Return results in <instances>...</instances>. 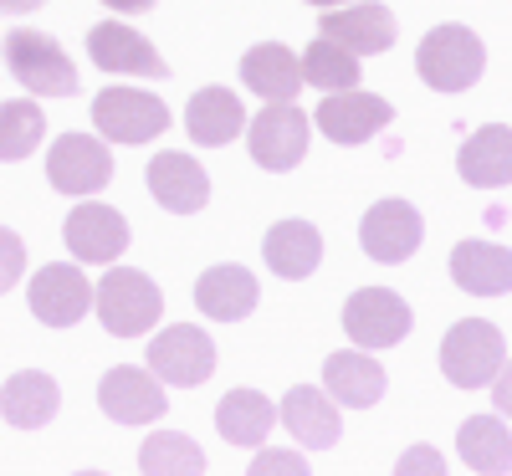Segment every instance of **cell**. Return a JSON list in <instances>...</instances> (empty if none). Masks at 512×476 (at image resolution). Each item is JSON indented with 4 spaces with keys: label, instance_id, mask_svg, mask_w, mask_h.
<instances>
[{
    "label": "cell",
    "instance_id": "cell-1",
    "mask_svg": "<svg viewBox=\"0 0 512 476\" xmlns=\"http://www.w3.org/2000/svg\"><path fill=\"white\" fill-rule=\"evenodd\" d=\"M93 308H98V323L113 338H139V333H149L159 323L164 297H159L149 272H139V267H108V277L93 287Z\"/></svg>",
    "mask_w": 512,
    "mask_h": 476
},
{
    "label": "cell",
    "instance_id": "cell-2",
    "mask_svg": "<svg viewBox=\"0 0 512 476\" xmlns=\"http://www.w3.org/2000/svg\"><path fill=\"white\" fill-rule=\"evenodd\" d=\"M6 67L31 98H72L77 93V67L67 62L57 36H47V31H31V26L11 31L6 36Z\"/></svg>",
    "mask_w": 512,
    "mask_h": 476
},
{
    "label": "cell",
    "instance_id": "cell-3",
    "mask_svg": "<svg viewBox=\"0 0 512 476\" xmlns=\"http://www.w3.org/2000/svg\"><path fill=\"white\" fill-rule=\"evenodd\" d=\"M415 67L425 77V88H436V93H466L487 72L482 36L466 31V26H436L431 36L420 41Z\"/></svg>",
    "mask_w": 512,
    "mask_h": 476
},
{
    "label": "cell",
    "instance_id": "cell-4",
    "mask_svg": "<svg viewBox=\"0 0 512 476\" xmlns=\"http://www.w3.org/2000/svg\"><path fill=\"white\" fill-rule=\"evenodd\" d=\"M507 364V338L502 328L482 323V318H466L446 333L441 343V374L456 384V389H482L492 384V374Z\"/></svg>",
    "mask_w": 512,
    "mask_h": 476
},
{
    "label": "cell",
    "instance_id": "cell-5",
    "mask_svg": "<svg viewBox=\"0 0 512 476\" xmlns=\"http://www.w3.org/2000/svg\"><path fill=\"white\" fill-rule=\"evenodd\" d=\"M93 123L108 144H149L169 128V108L139 88H108L93 98Z\"/></svg>",
    "mask_w": 512,
    "mask_h": 476
},
{
    "label": "cell",
    "instance_id": "cell-6",
    "mask_svg": "<svg viewBox=\"0 0 512 476\" xmlns=\"http://www.w3.org/2000/svg\"><path fill=\"white\" fill-rule=\"evenodd\" d=\"M410 323H415V313L390 287H364L344 302V333L354 338V349H395L410 333Z\"/></svg>",
    "mask_w": 512,
    "mask_h": 476
},
{
    "label": "cell",
    "instance_id": "cell-7",
    "mask_svg": "<svg viewBox=\"0 0 512 476\" xmlns=\"http://www.w3.org/2000/svg\"><path fill=\"white\" fill-rule=\"evenodd\" d=\"M47 180L62 195H98L113 180V154L93 134H62L47 154Z\"/></svg>",
    "mask_w": 512,
    "mask_h": 476
},
{
    "label": "cell",
    "instance_id": "cell-8",
    "mask_svg": "<svg viewBox=\"0 0 512 476\" xmlns=\"http://www.w3.org/2000/svg\"><path fill=\"white\" fill-rule=\"evenodd\" d=\"M149 364H154V379H164V384H180V389L205 384L216 374V343H210L195 323H175L149 343Z\"/></svg>",
    "mask_w": 512,
    "mask_h": 476
},
{
    "label": "cell",
    "instance_id": "cell-9",
    "mask_svg": "<svg viewBox=\"0 0 512 476\" xmlns=\"http://www.w3.org/2000/svg\"><path fill=\"white\" fill-rule=\"evenodd\" d=\"M308 154V113L292 108V103H272L256 113L251 123V159L282 175V169H297Z\"/></svg>",
    "mask_w": 512,
    "mask_h": 476
},
{
    "label": "cell",
    "instance_id": "cell-10",
    "mask_svg": "<svg viewBox=\"0 0 512 476\" xmlns=\"http://www.w3.org/2000/svg\"><path fill=\"white\" fill-rule=\"evenodd\" d=\"M98 405L118 425H154L169 410V395H164V379H154L149 369H128L123 364V369H108L103 374Z\"/></svg>",
    "mask_w": 512,
    "mask_h": 476
},
{
    "label": "cell",
    "instance_id": "cell-11",
    "mask_svg": "<svg viewBox=\"0 0 512 476\" xmlns=\"http://www.w3.org/2000/svg\"><path fill=\"white\" fill-rule=\"evenodd\" d=\"M62 231H67L72 256H77V262H88V267H108V262H118V256L128 251V221L113 205H98V200L77 205Z\"/></svg>",
    "mask_w": 512,
    "mask_h": 476
},
{
    "label": "cell",
    "instance_id": "cell-12",
    "mask_svg": "<svg viewBox=\"0 0 512 476\" xmlns=\"http://www.w3.org/2000/svg\"><path fill=\"white\" fill-rule=\"evenodd\" d=\"M395 108L364 93V88H344V93H328V103H318V134H328L333 144H364L374 139L379 128H390Z\"/></svg>",
    "mask_w": 512,
    "mask_h": 476
},
{
    "label": "cell",
    "instance_id": "cell-13",
    "mask_svg": "<svg viewBox=\"0 0 512 476\" xmlns=\"http://www.w3.org/2000/svg\"><path fill=\"white\" fill-rule=\"evenodd\" d=\"M31 313L47 323V328H72L88 318L93 308V287L82 277V267H41L31 277Z\"/></svg>",
    "mask_w": 512,
    "mask_h": 476
},
{
    "label": "cell",
    "instance_id": "cell-14",
    "mask_svg": "<svg viewBox=\"0 0 512 476\" xmlns=\"http://www.w3.org/2000/svg\"><path fill=\"white\" fill-rule=\"evenodd\" d=\"M420 236H425V226H420V210L410 200H379L364 215V226H359L364 251L374 256V262H384V267H395V262H405V256H415Z\"/></svg>",
    "mask_w": 512,
    "mask_h": 476
},
{
    "label": "cell",
    "instance_id": "cell-15",
    "mask_svg": "<svg viewBox=\"0 0 512 476\" xmlns=\"http://www.w3.org/2000/svg\"><path fill=\"white\" fill-rule=\"evenodd\" d=\"M88 57L103 67V72H123V77H169V62L149 47V41L123 26V21H103L88 31Z\"/></svg>",
    "mask_w": 512,
    "mask_h": 476
},
{
    "label": "cell",
    "instance_id": "cell-16",
    "mask_svg": "<svg viewBox=\"0 0 512 476\" xmlns=\"http://www.w3.org/2000/svg\"><path fill=\"white\" fill-rule=\"evenodd\" d=\"M318 36L349 47L354 57H374V52H390L395 47V16L384 6H364V0H349L344 11H328Z\"/></svg>",
    "mask_w": 512,
    "mask_h": 476
},
{
    "label": "cell",
    "instance_id": "cell-17",
    "mask_svg": "<svg viewBox=\"0 0 512 476\" xmlns=\"http://www.w3.org/2000/svg\"><path fill=\"white\" fill-rule=\"evenodd\" d=\"M149 195L175 215H195L210 200V175L190 154L169 149V154H154V164H149Z\"/></svg>",
    "mask_w": 512,
    "mask_h": 476
},
{
    "label": "cell",
    "instance_id": "cell-18",
    "mask_svg": "<svg viewBox=\"0 0 512 476\" xmlns=\"http://www.w3.org/2000/svg\"><path fill=\"white\" fill-rule=\"evenodd\" d=\"M62 405V389L52 374H41V369H21L6 379V389H0V415H6L16 430H41V425H52Z\"/></svg>",
    "mask_w": 512,
    "mask_h": 476
},
{
    "label": "cell",
    "instance_id": "cell-19",
    "mask_svg": "<svg viewBox=\"0 0 512 476\" xmlns=\"http://www.w3.org/2000/svg\"><path fill=\"white\" fill-rule=\"evenodd\" d=\"M451 277L472 297H502L512 282V256L502 241H461L451 251Z\"/></svg>",
    "mask_w": 512,
    "mask_h": 476
},
{
    "label": "cell",
    "instance_id": "cell-20",
    "mask_svg": "<svg viewBox=\"0 0 512 476\" xmlns=\"http://www.w3.org/2000/svg\"><path fill=\"white\" fill-rule=\"evenodd\" d=\"M282 425L292 430L303 446H313V451H328V446H338V405L323 395V389H313V384H303V389H287L282 395Z\"/></svg>",
    "mask_w": 512,
    "mask_h": 476
},
{
    "label": "cell",
    "instance_id": "cell-21",
    "mask_svg": "<svg viewBox=\"0 0 512 476\" xmlns=\"http://www.w3.org/2000/svg\"><path fill=\"white\" fill-rule=\"evenodd\" d=\"M185 128H190L195 144L221 149V144H231L246 128V103L231 88H200L190 98V108H185Z\"/></svg>",
    "mask_w": 512,
    "mask_h": 476
},
{
    "label": "cell",
    "instance_id": "cell-22",
    "mask_svg": "<svg viewBox=\"0 0 512 476\" xmlns=\"http://www.w3.org/2000/svg\"><path fill=\"white\" fill-rule=\"evenodd\" d=\"M323 389H328L333 405L369 410V405H379V395H384V369H379L369 354H359V349L328 354V364H323Z\"/></svg>",
    "mask_w": 512,
    "mask_h": 476
},
{
    "label": "cell",
    "instance_id": "cell-23",
    "mask_svg": "<svg viewBox=\"0 0 512 476\" xmlns=\"http://www.w3.org/2000/svg\"><path fill=\"white\" fill-rule=\"evenodd\" d=\"M241 82L256 98H267V103H292L297 88H303V67H297V57L282 47V41H262V47L246 52Z\"/></svg>",
    "mask_w": 512,
    "mask_h": 476
},
{
    "label": "cell",
    "instance_id": "cell-24",
    "mask_svg": "<svg viewBox=\"0 0 512 476\" xmlns=\"http://www.w3.org/2000/svg\"><path fill=\"white\" fill-rule=\"evenodd\" d=\"M262 256H267V267H272L277 277L303 282V277H313L318 262H323V236H318V226H308V221H282V226L267 231Z\"/></svg>",
    "mask_w": 512,
    "mask_h": 476
},
{
    "label": "cell",
    "instance_id": "cell-25",
    "mask_svg": "<svg viewBox=\"0 0 512 476\" xmlns=\"http://www.w3.org/2000/svg\"><path fill=\"white\" fill-rule=\"evenodd\" d=\"M507 123H487L477 128L472 139L461 144V180L466 185H482V190H502L507 175H512V144H507Z\"/></svg>",
    "mask_w": 512,
    "mask_h": 476
},
{
    "label": "cell",
    "instance_id": "cell-26",
    "mask_svg": "<svg viewBox=\"0 0 512 476\" xmlns=\"http://www.w3.org/2000/svg\"><path fill=\"white\" fill-rule=\"evenodd\" d=\"M195 302L205 318L216 323H236L256 308V277L246 267H210L200 282H195Z\"/></svg>",
    "mask_w": 512,
    "mask_h": 476
},
{
    "label": "cell",
    "instance_id": "cell-27",
    "mask_svg": "<svg viewBox=\"0 0 512 476\" xmlns=\"http://www.w3.org/2000/svg\"><path fill=\"white\" fill-rule=\"evenodd\" d=\"M277 425V405L256 389H231V395L216 405V430L231 441V446H262L267 430Z\"/></svg>",
    "mask_w": 512,
    "mask_h": 476
},
{
    "label": "cell",
    "instance_id": "cell-28",
    "mask_svg": "<svg viewBox=\"0 0 512 476\" xmlns=\"http://www.w3.org/2000/svg\"><path fill=\"white\" fill-rule=\"evenodd\" d=\"M297 67H303V82H313V88L344 93V88H359V67H364V62H359L349 47H338V41L318 36L313 47L297 57Z\"/></svg>",
    "mask_w": 512,
    "mask_h": 476
},
{
    "label": "cell",
    "instance_id": "cell-29",
    "mask_svg": "<svg viewBox=\"0 0 512 476\" xmlns=\"http://www.w3.org/2000/svg\"><path fill=\"white\" fill-rule=\"evenodd\" d=\"M41 134H47V113H41V103H31V98L0 103V164L26 159L41 144Z\"/></svg>",
    "mask_w": 512,
    "mask_h": 476
},
{
    "label": "cell",
    "instance_id": "cell-30",
    "mask_svg": "<svg viewBox=\"0 0 512 476\" xmlns=\"http://www.w3.org/2000/svg\"><path fill=\"white\" fill-rule=\"evenodd\" d=\"M461 461L477 466V471H507L512 441H507L502 415H487V420L477 415V420H466V430H461Z\"/></svg>",
    "mask_w": 512,
    "mask_h": 476
},
{
    "label": "cell",
    "instance_id": "cell-31",
    "mask_svg": "<svg viewBox=\"0 0 512 476\" xmlns=\"http://www.w3.org/2000/svg\"><path fill=\"white\" fill-rule=\"evenodd\" d=\"M139 466L144 471H200L205 466V451L190 436H180V430H159L154 441H144Z\"/></svg>",
    "mask_w": 512,
    "mask_h": 476
},
{
    "label": "cell",
    "instance_id": "cell-32",
    "mask_svg": "<svg viewBox=\"0 0 512 476\" xmlns=\"http://www.w3.org/2000/svg\"><path fill=\"white\" fill-rule=\"evenodd\" d=\"M21 272H26V246L16 231L0 226V292H11L21 282Z\"/></svg>",
    "mask_w": 512,
    "mask_h": 476
},
{
    "label": "cell",
    "instance_id": "cell-33",
    "mask_svg": "<svg viewBox=\"0 0 512 476\" xmlns=\"http://www.w3.org/2000/svg\"><path fill=\"white\" fill-rule=\"evenodd\" d=\"M251 471H303V456L297 451H262Z\"/></svg>",
    "mask_w": 512,
    "mask_h": 476
},
{
    "label": "cell",
    "instance_id": "cell-34",
    "mask_svg": "<svg viewBox=\"0 0 512 476\" xmlns=\"http://www.w3.org/2000/svg\"><path fill=\"white\" fill-rule=\"evenodd\" d=\"M103 6L118 16H144V11H154V0H103Z\"/></svg>",
    "mask_w": 512,
    "mask_h": 476
},
{
    "label": "cell",
    "instance_id": "cell-35",
    "mask_svg": "<svg viewBox=\"0 0 512 476\" xmlns=\"http://www.w3.org/2000/svg\"><path fill=\"white\" fill-rule=\"evenodd\" d=\"M41 0H0V16H31Z\"/></svg>",
    "mask_w": 512,
    "mask_h": 476
},
{
    "label": "cell",
    "instance_id": "cell-36",
    "mask_svg": "<svg viewBox=\"0 0 512 476\" xmlns=\"http://www.w3.org/2000/svg\"><path fill=\"white\" fill-rule=\"evenodd\" d=\"M308 6H349V0H308Z\"/></svg>",
    "mask_w": 512,
    "mask_h": 476
}]
</instances>
